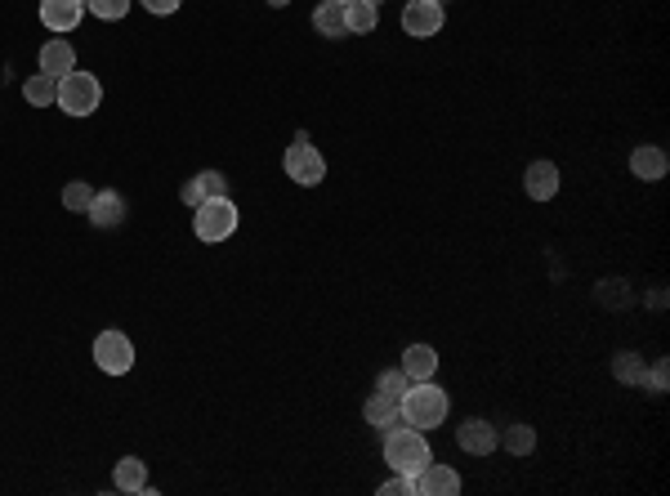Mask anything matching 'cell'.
<instances>
[{
  "label": "cell",
  "mask_w": 670,
  "mask_h": 496,
  "mask_svg": "<svg viewBox=\"0 0 670 496\" xmlns=\"http://www.w3.org/2000/svg\"><path fill=\"white\" fill-rule=\"evenodd\" d=\"M398 407H402V425L411 429H438L447 421V412H452L447 389H438L434 380H411L407 394L398 398Z\"/></svg>",
  "instance_id": "cell-1"
},
{
  "label": "cell",
  "mask_w": 670,
  "mask_h": 496,
  "mask_svg": "<svg viewBox=\"0 0 670 496\" xmlns=\"http://www.w3.org/2000/svg\"><path fill=\"white\" fill-rule=\"evenodd\" d=\"M385 461H389V470H394V474H411V479H416V474L434 461V456H429L425 429H411V425L385 429Z\"/></svg>",
  "instance_id": "cell-2"
},
{
  "label": "cell",
  "mask_w": 670,
  "mask_h": 496,
  "mask_svg": "<svg viewBox=\"0 0 670 496\" xmlns=\"http://www.w3.org/2000/svg\"><path fill=\"white\" fill-rule=\"evenodd\" d=\"M103 103V85L94 72H67L59 76V108L67 112V117H90L94 108Z\"/></svg>",
  "instance_id": "cell-3"
},
{
  "label": "cell",
  "mask_w": 670,
  "mask_h": 496,
  "mask_svg": "<svg viewBox=\"0 0 670 496\" xmlns=\"http://www.w3.org/2000/svg\"><path fill=\"white\" fill-rule=\"evenodd\" d=\"M193 228H197V237L201 242H228V237L237 233V206H233V197H206V202L197 206V215H193Z\"/></svg>",
  "instance_id": "cell-4"
},
{
  "label": "cell",
  "mask_w": 670,
  "mask_h": 496,
  "mask_svg": "<svg viewBox=\"0 0 670 496\" xmlns=\"http://www.w3.org/2000/svg\"><path fill=\"white\" fill-rule=\"evenodd\" d=\"M282 170H286V179H295L300 188H313V184H322V179H327V157H322V152L309 143V135L300 130L295 143L286 148Z\"/></svg>",
  "instance_id": "cell-5"
},
{
  "label": "cell",
  "mask_w": 670,
  "mask_h": 496,
  "mask_svg": "<svg viewBox=\"0 0 670 496\" xmlns=\"http://www.w3.org/2000/svg\"><path fill=\"white\" fill-rule=\"evenodd\" d=\"M94 367L108 371V376H126L134 367V345L126 331H103L99 340H94Z\"/></svg>",
  "instance_id": "cell-6"
},
{
  "label": "cell",
  "mask_w": 670,
  "mask_h": 496,
  "mask_svg": "<svg viewBox=\"0 0 670 496\" xmlns=\"http://www.w3.org/2000/svg\"><path fill=\"white\" fill-rule=\"evenodd\" d=\"M447 23L443 5H434V0H407V9H402V32L416 36V41H429V36H438Z\"/></svg>",
  "instance_id": "cell-7"
},
{
  "label": "cell",
  "mask_w": 670,
  "mask_h": 496,
  "mask_svg": "<svg viewBox=\"0 0 670 496\" xmlns=\"http://www.w3.org/2000/svg\"><path fill=\"white\" fill-rule=\"evenodd\" d=\"M456 443H461V452H469V456H492L496 447H501V429L492 421H483V416H469V421H461V429H456Z\"/></svg>",
  "instance_id": "cell-8"
},
{
  "label": "cell",
  "mask_w": 670,
  "mask_h": 496,
  "mask_svg": "<svg viewBox=\"0 0 670 496\" xmlns=\"http://www.w3.org/2000/svg\"><path fill=\"white\" fill-rule=\"evenodd\" d=\"M456 492H461V474H456L452 465L429 461L425 470L416 474V496H456Z\"/></svg>",
  "instance_id": "cell-9"
},
{
  "label": "cell",
  "mask_w": 670,
  "mask_h": 496,
  "mask_svg": "<svg viewBox=\"0 0 670 496\" xmlns=\"http://www.w3.org/2000/svg\"><path fill=\"white\" fill-rule=\"evenodd\" d=\"M666 170H670V157H666V148H657V143H639V148L630 152V175L644 179V184L666 179Z\"/></svg>",
  "instance_id": "cell-10"
},
{
  "label": "cell",
  "mask_w": 670,
  "mask_h": 496,
  "mask_svg": "<svg viewBox=\"0 0 670 496\" xmlns=\"http://www.w3.org/2000/svg\"><path fill=\"white\" fill-rule=\"evenodd\" d=\"M85 18V0H41V23L50 32H76V23Z\"/></svg>",
  "instance_id": "cell-11"
},
{
  "label": "cell",
  "mask_w": 670,
  "mask_h": 496,
  "mask_svg": "<svg viewBox=\"0 0 670 496\" xmlns=\"http://www.w3.org/2000/svg\"><path fill=\"white\" fill-rule=\"evenodd\" d=\"M523 193H528L532 202H550V197L559 193V166H554V161H532V166L523 170Z\"/></svg>",
  "instance_id": "cell-12"
},
{
  "label": "cell",
  "mask_w": 670,
  "mask_h": 496,
  "mask_svg": "<svg viewBox=\"0 0 670 496\" xmlns=\"http://www.w3.org/2000/svg\"><path fill=\"white\" fill-rule=\"evenodd\" d=\"M90 224L94 228H117L121 219H126V197L117 193V188H108V193H94V202H90Z\"/></svg>",
  "instance_id": "cell-13"
},
{
  "label": "cell",
  "mask_w": 670,
  "mask_h": 496,
  "mask_svg": "<svg viewBox=\"0 0 670 496\" xmlns=\"http://www.w3.org/2000/svg\"><path fill=\"white\" fill-rule=\"evenodd\" d=\"M362 421H367L371 429H394L402 425V407H398V398H385V394H371L367 403H362Z\"/></svg>",
  "instance_id": "cell-14"
},
{
  "label": "cell",
  "mask_w": 670,
  "mask_h": 496,
  "mask_svg": "<svg viewBox=\"0 0 670 496\" xmlns=\"http://www.w3.org/2000/svg\"><path fill=\"white\" fill-rule=\"evenodd\" d=\"M72 68H76V50H72V41L54 36V41H45V45H41V72H50V76H67Z\"/></svg>",
  "instance_id": "cell-15"
},
{
  "label": "cell",
  "mask_w": 670,
  "mask_h": 496,
  "mask_svg": "<svg viewBox=\"0 0 670 496\" xmlns=\"http://www.w3.org/2000/svg\"><path fill=\"white\" fill-rule=\"evenodd\" d=\"M313 27H318V36H327V41H344L349 27H344V5H340V0H322V5L313 9Z\"/></svg>",
  "instance_id": "cell-16"
},
{
  "label": "cell",
  "mask_w": 670,
  "mask_h": 496,
  "mask_svg": "<svg viewBox=\"0 0 670 496\" xmlns=\"http://www.w3.org/2000/svg\"><path fill=\"white\" fill-rule=\"evenodd\" d=\"M402 371H407V380H434V371H438L434 345H407V354H402Z\"/></svg>",
  "instance_id": "cell-17"
},
{
  "label": "cell",
  "mask_w": 670,
  "mask_h": 496,
  "mask_svg": "<svg viewBox=\"0 0 670 496\" xmlns=\"http://www.w3.org/2000/svg\"><path fill=\"white\" fill-rule=\"evenodd\" d=\"M112 483H117V492H148V465L139 456H121L117 470H112Z\"/></svg>",
  "instance_id": "cell-18"
},
{
  "label": "cell",
  "mask_w": 670,
  "mask_h": 496,
  "mask_svg": "<svg viewBox=\"0 0 670 496\" xmlns=\"http://www.w3.org/2000/svg\"><path fill=\"white\" fill-rule=\"evenodd\" d=\"M23 99L32 103V108H50V103H59V76L50 72H36L23 81Z\"/></svg>",
  "instance_id": "cell-19"
},
{
  "label": "cell",
  "mask_w": 670,
  "mask_h": 496,
  "mask_svg": "<svg viewBox=\"0 0 670 496\" xmlns=\"http://www.w3.org/2000/svg\"><path fill=\"white\" fill-rule=\"evenodd\" d=\"M376 23H380V9L376 5H367V0H349V5H344V27H349V36L376 32Z\"/></svg>",
  "instance_id": "cell-20"
},
{
  "label": "cell",
  "mask_w": 670,
  "mask_h": 496,
  "mask_svg": "<svg viewBox=\"0 0 670 496\" xmlns=\"http://www.w3.org/2000/svg\"><path fill=\"white\" fill-rule=\"evenodd\" d=\"M644 371H648V362L639 354H630V349H621V354L612 358V376H617L621 385H644Z\"/></svg>",
  "instance_id": "cell-21"
},
{
  "label": "cell",
  "mask_w": 670,
  "mask_h": 496,
  "mask_svg": "<svg viewBox=\"0 0 670 496\" xmlns=\"http://www.w3.org/2000/svg\"><path fill=\"white\" fill-rule=\"evenodd\" d=\"M501 447H505L510 456L536 452V429H532V425H510V429H501Z\"/></svg>",
  "instance_id": "cell-22"
},
{
  "label": "cell",
  "mask_w": 670,
  "mask_h": 496,
  "mask_svg": "<svg viewBox=\"0 0 670 496\" xmlns=\"http://www.w3.org/2000/svg\"><path fill=\"white\" fill-rule=\"evenodd\" d=\"M130 5L134 0H85V14L103 18V23H117V18L130 14Z\"/></svg>",
  "instance_id": "cell-23"
},
{
  "label": "cell",
  "mask_w": 670,
  "mask_h": 496,
  "mask_svg": "<svg viewBox=\"0 0 670 496\" xmlns=\"http://www.w3.org/2000/svg\"><path fill=\"white\" fill-rule=\"evenodd\" d=\"M407 385H411V380H407V371H402V367H389V371H380V376H376V394H385V398H402V394H407Z\"/></svg>",
  "instance_id": "cell-24"
},
{
  "label": "cell",
  "mask_w": 670,
  "mask_h": 496,
  "mask_svg": "<svg viewBox=\"0 0 670 496\" xmlns=\"http://www.w3.org/2000/svg\"><path fill=\"white\" fill-rule=\"evenodd\" d=\"M90 202H94V188L85 184V179H72V184L63 188V206H67V211H90Z\"/></svg>",
  "instance_id": "cell-25"
},
{
  "label": "cell",
  "mask_w": 670,
  "mask_h": 496,
  "mask_svg": "<svg viewBox=\"0 0 670 496\" xmlns=\"http://www.w3.org/2000/svg\"><path fill=\"white\" fill-rule=\"evenodd\" d=\"M193 184H197L201 202H206V197H228V179L219 175V170H201V175L193 179Z\"/></svg>",
  "instance_id": "cell-26"
},
{
  "label": "cell",
  "mask_w": 670,
  "mask_h": 496,
  "mask_svg": "<svg viewBox=\"0 0 670 496\" xmlns=\"http://www.w3.org/2000/svg\"><path fill=\"white\" fill-rule=\"evenodd\" d=\"M666 376H670V362L657 358L653 367L644 371V389H648V394H666Z\"/></svg>",
  "instance_id": "cell-27"
},
{
  "label": "cell",
  "mask_w": 670,
  "mask_h": 496,
  "mask_svg": "<svg viewBox=\"0 0 670 496\" xmlns=\"http://www.w3.org/2000/svg\"><path fill=\"white\" fill-rule=\"evenodd\" d=\"M380 496H416V479L411 474H394V479L380 483Z\"/></svg>",
  "instance_id": "cell-28"
},
{
  "label": "cell",
  "mask_w": 670,
  "mask_h": 496,
  "mask_svg": "<svg viewBox=\"0 0 670 496\" xmlns=\"http://www.w3.org/2000/svg\"><path fill=\"white\" fill-rule=\"evenodd\" d=\"M179 5H184V0H143V9H148V14H157V18L179 14Z\"/></svg>",
  "instance_id": "cell-29"
},
{
  "label": "cell",
  "mask_w": 670,
  "mask_h": 496,
  "mask_svg": "<svg viewBox=\"0 0 670 496\" xmlns=\"http://www.w3.org/2000/svg\"><path fill=\"white\" fill-rule=\"evenodd\" d=\"M179 197H184V206H193V211L201 206V193H197V184H193V179L184 184V193H179Z\"/></svg>",
  "instance_id": "cell-30"
},
{
  "label": "cell",
  "mask_w": 670,
  "mask_h": 496,
  "mask_svg": "<svg viewBox=\"0 0 670 496\" xmlns=\"http://www.w3.org/2000/svg\"><path fill=\"white\" fill-rule=\"evenodd\" d=\"M268 5H273V9H282V5H291V0H268Z\"/></svg>",
  "instance_id": "cell-31"
},
{
  "label": "cell",
  "mask_w": 670,
  "mask_h": 496,
  "mask_svg": "<svg viewBox=\"0 0 670 496\" xmlns=\"http://www.w3.org/2000/svg\"><path fill=\"white\" fill-rule=\"evenodd\" d=\"M367 5H376V9H380V0H367Z\"/></svg>",
  "instance_id": "cell-32"
},
{
  "label": "cell",
  "mask_w": 670,
  "mask_h": 496,
  "mask_svg": "<svg viewBox=\"0 0 670 496\" xmlns=\"http://www.w3.org/2000/svg\"><path fill=\"white\" fill-rule=\"evenodd\" d=\"M434 5H447V0H434Z\"/></svg>",
  "instance_id": "cell-33"
},
{
  "label": "cell",
  "mask_w": 670,
  "mask_h": 496,
  "mask_svg": "<svg viewBox=\"0 0 670 496\" xmlns=\"http://www.w3.org/2000/svg\"><path fill=\"white\" fill-rule=\"evenodd\" d=\"M340 5H349V0H340Z\"/></svg>",
  "instance_id": "cell-34"
}]
</instances>
